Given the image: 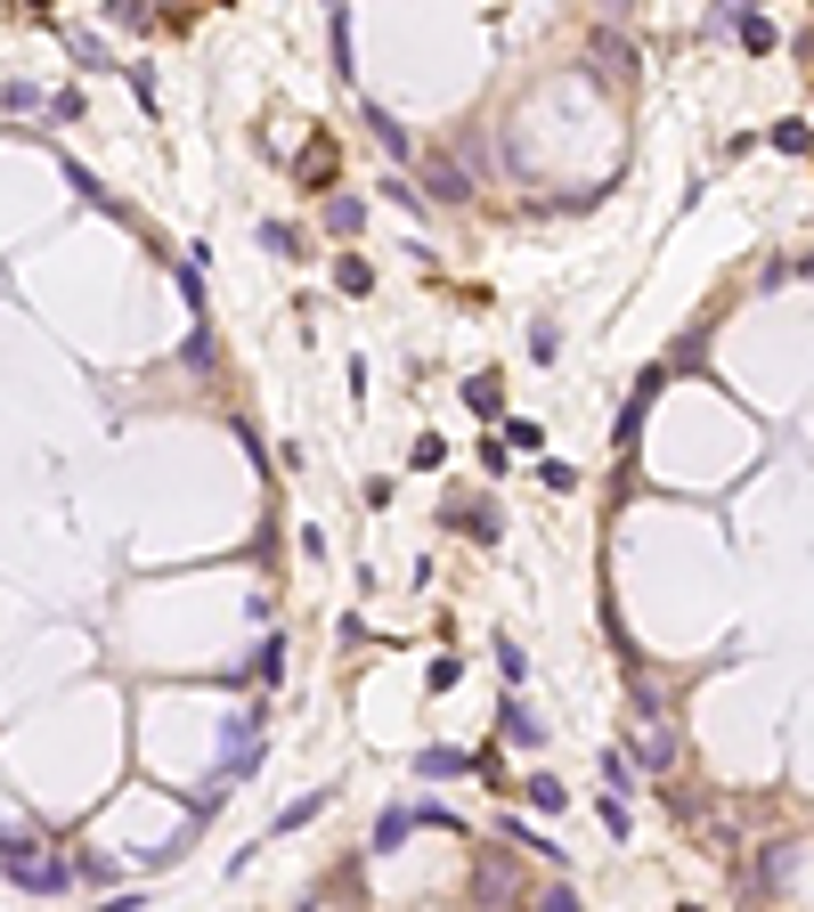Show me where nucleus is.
Instances as JSON below:
<instances>
[{"label":"nucleus","instance_id":"f257e3e1","mask_svg":"<svg viewBox=\"0 0 814 912\" xmlns=\"http://www.w3.org/2000/svg\"><path fill=\"white\" fill-rule=\"evenodd\" d=\"M0 872H9L17 888H33V897H57V888H74V864H57V856H33V839H9Z\"/></svg>","mask_w":814,"mask_h":912},{"label":"nucleus","instance_id":"f03ea898","mask_svg":"<svg viewBox=\"0 0 814 912\" xmlns=\"http://www.w3.org/2000/svg\"><path fill=\"white\" fill-rule=\"evenodd\" d=\"M253 766H261V717H228L220 725V774L245 782Z\"/></svg>","mask_w":814,"mask_h":912},{"label":"nucleus","instance_id":"7ed1b4c3","mask_svg":"<svg viewBox=\"0 0 814 912\" xmlns=\"http://www.w3.org/2000/svg\"><path fill=\"white\" fill-rule=\"evenodd\" d=\"M473 897H481L489 912H513V904H521V880H513V856H481V864H473Z\"/></svg>","mask_w":814,"mask_h":912},{"label":"nucleus","instance_id":"20e7f679","mask_svg":"<svg viewBox=\"0 0 814 912\" xmlns=\"http://www.w3.org/2000/svg\"><path fill=\"white\" fill-rule=\"evenodd\" d=\"M441 522H456V530L473 538V546H497V538H506V513H497V506H465V497H448Z\"/></svg>","mask_w":814,"mask_h":912},{"label":"nucleus","instance_id":"39448f33","mask_svg":"<svg viewBox=\"0 0 814 912\" xmlns=\"http://www.w3.org/2000/svg\"><path fill=\"white\" fill-rule=\"evenodd\" d=\"M424 188L441 196V204H465L473 180H465V163H456V155H424Z\"/></svg>","mask_w":814,"mask_h":912},{"label":"nucleus","instance_id":"423d86ee","mask_svg":"<svg viewBox=\"0 0 814 912\" xmlns=\"http://www.w3.org/2000/svg\"><path fill=\"white\" fill-rule=\"evenodd\" d=\"M359 115H367V131L383 139V155H391V163H415V139L400 131V115H383V107H375V98H359Z\"/></svg>","mask_w":814,"mask_h":912},{"label":"nucleus","instance_id":"0eeeda50","mask_svg":"<svg viewBox=\"0 0 814 912\" xmlns=\"http://www.w3.org/2000/svg\"><path fill=\"white\" fill-rule=\"evenodd\" d=\"M465 408H473V416H506V376H497V367H489V376H465Z\"/></svg>","mask_w":814,"mask_h":912},{"label":"nucleus","instance_id":"6e6552de","mask_svg":"<svg viewBox=\"0 0 814 912\" xmlns=\"http://www.w3.org/2000/svg\"><path fill=\"white\" fill-rule=\"evenodd\" d=\"M415 832V806H383V815H375V839H367V856H391V847H400Z\"/></svg>","mask_w":814,"mask_h":912},{"label":"nucleus","instance_id":"1a4fd4ad","mask_svg":"<svg viewBox=\"0 0 814 912\" xmlns=\"http://www.w3.org/2000/svg\"><path fill=\"white\" fill-rule=\"evenodd\" d=\"M595 66H611L603 82H628V74H636V50H628V41H619L611 25H595Z\"/></svg>","mask_w":814,"mask_h":912},{"label":"nucleus","instance_id":"9d476101","mask_svg":"<svg viewBox=\"0 0 814 912\" xmlns=\"http://www.w3.org/2000/svg\"><path fill=\"white\" fill-rule=\"evenodd\" d=\"M497 734H506L513 750H538V741H546V725H530V709H521V701H506V709H497Z\"/></svg>","mask_w":814,"mask_h":912},{"label":"nucleus","instance_id":"9b49d317","mask_svg":"<svg viewBox=\"0 0 814 912\" xmlns=\"http://www.w3.org/2000/svg\"><path fill=\"white\" fill-rule=\"evenodd\" d=\"M415 774H424V782H456V774H473V758L465 750H424V758H415Z\"/></svg>","mask_w":814,"mask_h":912},{"label":"nucleus","instance_id":"f8f14e48","mask_svg":"<svg viewBox=\"0 0 814 912\" xmlns=\"http://www.w3.org/2000/svg\"><path fill=\"white\" fill-rule=\"evenodd\" d=\"M326 228H334V237H359V228H367V204H359V196H334V204H326Z\"/></svg>","mask_w":814,"mask_h":912},{"label":"nucleus","instance_id":"ddd939ff","mask_svg":"<svg viewBox=\"0 0 814 912\" xmlns=\"http://www.w3.org/2000/svg\"><path fill=\"white\" fill-rule=\"evenodd\" d=\"M521 799H530V806H546V815H562V806H571V791H562L554 774H530V782H521Z\"/></svg>","mask_w":814,"mask_h":912},{"label":"nucleus","instance_id":"4468645a","mask_svg":"<svg viewBox=\"0 0 814 912\" xmlns=\"http://www.w3.org/2000/svg\"><path fill=\"white\" fill-rule=\"evenodd\" d=\"M334 285H343V294H375V269L359 253H343V261H334Z\"/></svg>","mask_w":814,"mask_h":912},{"label":"nucleus","instance_id":"2eb2a0df","mask_svg":"<svg viewBox=\"0 0 814 912\" xmlns=\"http://www.w3.org/2000/svg\"><path fill=\"white\" fill-rule=\"evenodd\" d=\"M725 25L741 33V50H774V25H766V17H749V9H741V17H725Z\"/></svg>","mask_w":814,"mask_h":912},{"label":"nucleus","instance_id":"dca6fc26","mask_svg":"<svg viewBox=\"0 0 814 912\" xmlns=\"http://www.w3.org/2000/svg\"><path fill=\"white\" fill-rule=\"evenodd\" d=\"M310 815H326V791H310V799H294V806H285V815L278 823H269V832H302V823Z\"/></svg>","mask_w":814,"mask_h":912},{"label":"nucleus","instance_id":"f3484780","mask_svg":"<svg viewBox=\"0 0 814 912\" xmlns=\"http://www.w3.org/2000/svg\"><path fill=\"white\" fill-rule=\"evenodd\" d=\"M603 782H611V799H628V791H636V758L603 750Z\"/></svg>","mask_w":814,"mask_h":912},{"label":"nucleus","instance_id":"a211bd4d","mask_svg":"<svg viewBox=\"0 0 814 912\" xmlns=\"http://www.w3.org/2000/svg\"><path fill=\"white\" fill-rule=\"evenodd\" d=\"M115 872H122L115 856H74V880H82V888H107Z\"/></svg>","mask_w":814,"mask_h":912},{"label":"nucleus","instance_id":"6ab92c4d","mask_svg":"<svg viewBox=\"0 0 814 912\" xmlns=\"http://www.w3.org/2000/svg\"><path fill=\"white\" fill-rule=\"evenodd\" d=\"M530 359H538V367H554V359H562V335H554V318H538V326H530Z\"/></svg>","mask_w":814,"mask_h":912},{"label":"nucleus","instance_id":"aec40b11","mask_svg":"<svg viewBox=\"0 0 814 912\" xmlns=\"http://www.w3.org/2000/svg\"><path fill=\"white\" fill-rule=\"evenodd\" d=\"M774 148H782V155H806V148H814V131H806L799 115H790V122H774Z\"/></svg>","mask_w":814,"mask_h":912},{"label":"nucleus","instance_id":"412c9836","mask_svg":"<svg viewBox=\"0 0 814 912\" xmlns=\"http://www.w3.org/2000/svg\"><path fill=\"white\" fill-rule=\"evenodd\" d=\"M253 676H261V684H278V676H285V644H278V636H269V644L253 652Z\"/></svg>","mask_w":814,"mask_h":912},{"label":"nucleus","instance_id":"4be33fe9","mask_svg":"<svg viewBox=\"0 0 814 912\" xmlns=\"http://www.w3.org/2000/svg\"><path fill=\"white\" fill-rule=\"evenodd\" d=\"M538 481H546V489H578V465H562V456H538Z\"/></svg>","mask_w":814,"mask_h":912},{"label":"nucleus","instance_id":"5701e85b","mask_svg":"<svg viewBox=\"0 0 814 912\" xmlns=\"http://www.w3.org/2000/svg\"><path fill=\"white\" fill-rule=\"evenodd\" d=\"M497 669H506V684H521V676H530V660H521V644H513V636H497Z\"/></svg>","mask_w":814,"mask_h":912},{"label":"nucleus","instance_id":"b1692460","mask_svg":"<svg viewBox=\"0 0 814 912\" xmlns=\"http://www.w3.org/2000/svg\"><path fill=\"white\" fill-rule=\"evenodd\" d=\"M701 359H708V326H693V335L676 343V359H668V367H701Z\"/></svg>","mask_w":814,"mask_h":912},{"label":"nucleus","instance_id":"393cba45","mask_svg":"<svg viewBox=\"0 0 814 912\" xmlns=\"http://www.w3.org/2000/svg\"><path fill=\"white\" fill-rule=\"evenodd\" d=\"M530 912H578V888H571V880H554V888H546V897H538Z\"/></svg>","mask_w":814,"mask_h":912},{"label":"nucleus","instance_id":"a878e982","mask_svg":"<svg viewBox=\"0 0 814 912\" xmlns=\"http://www.w3.org/2000/svg\"><path fill=\"white\" fill-rule=\"evenodd\" d=\"M506 448H538V424L530 416H506Z\"/></svg>","mask_w":814,"mask_h":912}]
</instances>
